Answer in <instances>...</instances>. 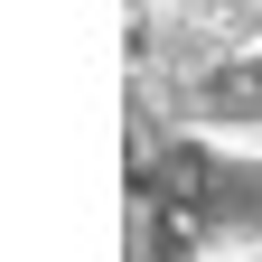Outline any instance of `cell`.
<instances>
[{"instance_id": "6da1fadb", "label": "cell", "mask_w": 262, "mask_h": 262, "mask_svg": "<svg viewBox=\"0 0 262 262\" xmlns=\"http://www.w3.org/2000/svg\"><path fill=\"white\" fill-rule=\"evenodd\" d=\"M187 113H196V131H215V141L262 150V47L196 66V75H187Z\"/></svg>"}, {"instance_id": "7a4b0ae2", "label": "cell", "mask_w": 262, "mask_h": 262, "mask_svg": "<svg viewBox=\"0 0 262 262\" xmlns=\"http://www.w3.org/2000/svg\"><path fill=\"white\" fill-rule=\"evenodd\" d=\"M169 28L178 38H196V56H244L262 47V0H169Z\"/></svg>"}, {"instance_id": "3957f363", "label": "cell", "mask_w": 262, "mask_h": 262, "mask_svg": "<svg viewBox=\"0 0 262 262\" xmlns=\"http://www.w3.org/2000/svg\"><path fill=\"white\" fill-rule=\"evenodd\" d=\"M206 262H244V253H206Z\"/></svg>"}, {"instance_id": "277c9868", "label": "cell", "mask_w": 262, "mask_h": 262, "mask_svg": "<svg viewBox=\"0 0 262 262\" xmlns=\"http://www.w3.org/2000/svg\"><path fill=\"white\" fill-rule=\"evenodd\" d=\"M244 262H262V244H253V253H244Z\"/></svg>"}]
</instances>
